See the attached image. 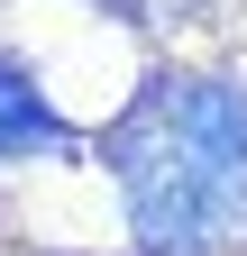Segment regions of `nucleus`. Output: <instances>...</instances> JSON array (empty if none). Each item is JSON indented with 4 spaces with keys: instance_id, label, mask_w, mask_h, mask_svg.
<instances>
[{
    "instance_id": "f257e3e1",
    "label": "nucleus",
    "mask_w": 247,
    "mask_h": 256,
    "mask_svg": "<svg viewBox=\"0 0 247 256\" xmlns=\"http://www.w3.org/2000/svg\"><path fill=\"white\" fill-rule=\"evenodd\" d=\"M110 174L146 256H210L247 229V92L220 74H146L110 119Z\"/></svg>"
},
{
    "instance_id": "f03ea898",
    "label": "nucleus",
    "mask_w": 247,
    "mask_h": 256,
    "mask_svg": "<svg viewBox=\"0 0 247 256\" xmlns=\"http://www.w3.org/2000/svg\"><path fill=\"white\" fill-rule=\"evenodd\" d=\"M55 146H64V119L46 110L28 64H0V156H55Z\"/></svg>"
},
{
    "instance_id": "7ed1b4c3",
    "label": "nucleus",
    "mask_w": 247,
    "mask_h": 256,
    "mask_svg": "<svg viewBox=\"0 0 247 256\" xmlns=\"http://www.w3.org/2000/svg\"><path fill=\"white\" fill-rule=\"evenodd\" d=\"M119 10H128V18H146V10H156V0H119Z\"/></svg>"
}]
</instances>
